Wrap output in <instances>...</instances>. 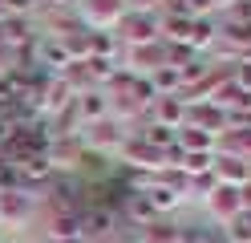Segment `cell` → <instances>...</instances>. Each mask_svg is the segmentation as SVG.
Here are the masks:
<instances>
[{
  "label": "cell",
  "mask_w": 251,
  "mask_h": 243,
  "mask_svg": "<svg viewBox=\"0 0 251 243\" xmlns=\"http://www.w3.org/2000/svg\"><path fill=\"white\" fill-rule=\"evenodd\" d=\"M178 81H182V77H178L175 69H158V73H154V85H158V89H175Z\"/></svg>",
  "instance_id": "30bf717a"
},
{
  "label": "cell",
  "mask_w": 251,
  "mask_h": 243,
  "mask_svg": "<svg viewBox=\"0 0 251 243\" xmlns=\"http://www.w3.org/2000/svg\"><path fill=\"white\" fill-rule=\"evenodd\" d=\"M98 134H93V142L98 146H114V142H122V130L114 126V122H101V126H93Z\"/></svg>",
  "instance_id": "ba28073f"
},
{
  "label": "cell",
  "mask_w": 251,
  "mask_h": 243,
  "mask_svg": "<svg viewBox=\"0 0 251 243\" xmlns=\"http://www.w3.org/2000/svg\"><path fill=\"white\" fill-rule=\"evenodd\" d=\"M182 130V146H186V154H199V150H207V146L215 142V134L207 126H178Z\"/></svg>",
  "instance_id": "3957f363"
},
{
  "label": "cell",
  "mask_w": 251,
  "mask_h": 243,
  "mask_svg": "<svg viewBox=\"0 0 251 243\" xmlns=\"http://www.w3.org/2000/svg\"><path fill=\"white\" fill-rule=\"evenodd\" d=\"M207 199H211V207H215V215L227 219V215H235V211L243 207V190H239V187H215V194H207Z\"/></svg>",
  "instance_id": "6da1fadb"
},
{
  "label": "cell",
  "mask_w": 251,
  "mask_h": 243,
  "mask_svg": "<svg viewBox=\"0 0 251 243\" xmlns=\"http://www.w3.org/2000/svg\"><path fill=\"white\" fill-rule=\"evenodd\" d=\"M28 211H33V203L25 199L21 190H8V194H0V219L4 223H21Z\"/></svg>",
  "instance_id": "7a4b0ae2"
},
{
  "label": "cell",
  "mask_w": 251,
  "mask_h": 243,
  "mask_svg": "<svg viewBox=\"0 0 251 243\" xmlns=\"http://www.w3.org/2000/svg\"><path fill=\"white\" fill-rule=\"evenodd\" d=\"M146 138H150V146H162V142H170V138H175V134H170L166 126H154V130H150Z\"/></svg>",
  "instance_id": "8fae6325"
},
{
  "label": "cell",
  "mask_w": 251,
  "mask_h": 243,
  "mask_svg": "<svg viewBox=\"0 0 251 243\" xmlns=\"http://www.w3.org/2000/svg\"><path fill=\"white\" fill-rule=\"evenodd\" d=\"M0 223H4V219H0Z\"/></svg>",
  "instance_id": "9a60e30c"
},
{
  "label": "cell",
  "mask_w": 251,
  "mask_h": 243,
  "mask_svg": "<svg viewBox=\"0 0 251 243\" xmlns=\"http://www.w3.org/2000/svg\"><path fill=\"white\" fill-rule=\"evenodd\" d=\"M61 243H81V239H61Z\"/></svg>",
  "instance_id": "5bb4252c"
},
{
  "label": "cell",
  "mask_w": 251,
  "mask_h": 243,
  "mask_svg": "<svg viewBox=\"0 0 251 243\" xmlns=\"http://www.w3.org/2000/svg\"><path fill=\"white\" fill-rule=\"evenodd\" d=\"M130 41L134 45L154 41V21H150V16H134V21H130Z\"/></svg>",
  "instance_id": "8992f818"
},
{
  "label": "cell",
  "mask_w": 251,
  "mask_h": 243,
  "mask_svg": "<svg viewBox=\"0 0 251 243\" xmlns=\"http://www.w3.org/2000/svg\"><path fill=\"white\" fill-rule=\"evenodd\" d=\"M4 8L8 12H28V8H33V0H4Z\"/></svg>",
  "instance_id": "7c38bea8"
},
{
  "label": "cell",
  "mask_w": 251,
  "mask_h": 243,
  "mask_svg": "<svg viewBox=\"0 0 251 243\" xmlns=\"http://www.w3.org/2000/svg\"><path fill=\"white\" fill-rule=\"evenodd\" d=\"M215 170H219V178H223L227 187H243V178H247L243 158H219V162H215Z\"/></svg>",
  "instance_id": "277c9868"
},
{
  "label": "cell",
  "mask_w": 251,
  "mask_h": 243,
  "mask_svg": "<svg viewBox=\"0 0 251 243\" xmlns=\"http://www.w3.org/2000/svg\"><path fill=\"white\" fill-rule=\"evenodd\" d=\"M211 37H215V28H211V21H191V32H186V41H191L195 49H199V45H207Z\"/></svg>",
  "instance_id": "52a82bcc"
},
{
  "label": "cell",
  "mask_w": 251,
  "mask_h": 243,
  "mask_svg": "<svg viewBox=\"0 0 251 243\" xmlns=\"http://www.w3.org/2000/svg\"><path fill=\"white\" fill-rule=\"evenodd\" d=\"M235 243H251V231H243V227H239V231H235Z\"/></svg>",
  "instance_id": "4fadbf2b"
},
{
  "label": "cell",
  "mask_w": 251,
  "mask_h": 243,
  "mask_svg": "<svg viewBox=\"0 0 251 243\" xmlns=\"http://www.w3.org/2000/svg\"><path fill=\"white\" fill-rule=\"evenodd\" d=\"M158 118L166 130H178L182 126V97H166V102L158 106Z\"/></svg>",
  "instance_id": "5b68a950"
},
{
  "label": "cell",
  "mask_w": 251,
  "mask_h": 243,
  "mask_svg": "<svg viewBox=\"0 0 251 243\" xmlns=\"http://www.w3.org/2000/svg\"><path fill=\"white\" fill-rule=\"evenodd\" d=\"M170 239H175V231L162 227V223H154V227H146V239L142 243H170Z\"/></svg>",
  "instance_id": "9c48e42d"
}]
</instances>
